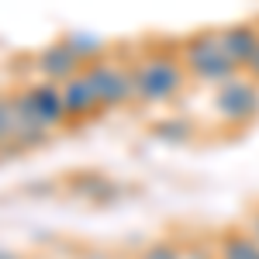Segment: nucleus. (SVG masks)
Returning a JSON list of instances; mask_svg holds the SVG:
<instances>
[{
    "label": "nucleus",
    "mask_w": 259,
    "mask_h": 259,
    "mask_svg": "<svg viewBox=\"0 0 259 259\" xmlns=\"http://www.w3.org/2000/svg\"><path fill=\"white\" fill-rule=\"evenodd\" d=\"M132 62V83H135V104L159 107L183 97L190 73L180 59V41H149L142 52L128 56Z\"/></svg>",
    "instance_id": "obj_1"
},
{
    "label": "nucleus",
    "mask_w": 259,
    "mask_h": 259,
    "mask_svg": "<svg viewBox=\"0 0 259 259\" xmlns=\"http://www.w3.org/2000/svg\"><path fill=\"white\" fill-rule=\"evenodd\" d=\"M180 59L187 66L190 80H200V83L221 87V83L239 76V66L228 59L218 28H204V31H194V35L180 38Z\"/></svg>",
    "instance_id": "obj_2"
},
{
    "label": "nucleus",
    "mask_w": 259,
    "mask_h": 259,
    "mask_svg": "<svg viewBox=\"0 0 259 259\" xmlns=\"http://www.w3.org/2000/svg\"><path fill=\"white\" fill-rule=\"evenodd\" d=\"M83 76L94 87V94L100 100V111H114V107L135 104V83H132V62H128V56L107 52L100 59L87 62Z\"/></svg>",
    "instance_id": "obj_3"
},
{
    "label": "nucleus",
    "mask_w": 259,
    "mask_h": 259,
    "mask_svg": "<svg viewBox=\"0 0 259 259\" xmlns=\"http://www.w3.org/2000/svg\"><path fill=\"white\" fill-rule=\"evenodd\" d=\"M214 114L228 128L252 124L259 114V83H252L245 73H239L235 80H228V83H221L214 90Z\"/></svg>",
    "instance_id": "obj_4"
},
{
    "label": "nucleus",
    "mask_w": 259,
    "mask_h": 259,
    "mask_svg": "<svg viewBox=\"0 0 259 259\" xmlns=\"http://www.w3.org/2000/svg\"><path fill=\"white\" fill-rule=\"evenodd\" d=\"M35 69H38V76L45 83H69L76 80L83 69H87V62L66 45V38H52L45 49L35 52Z\"/></svg>",
    "instance_id": "obj_5"
},
{
    "label": "nucleus",
    "mask_w": 259,
    "mask_h": 259,
    "mask_svg": "<svg viewBox=\"0 0 259 259\" xmlns=\"http://www.w3.org/2000/svg\"><path fill=\"white\" fill-rule=\"evenodd\" d=\"M218 35H221V45H225L228 59L239 66V73H245L259 52V18L232 21V24L218 28Z\"/></svg>",
    "instance_id": "obj_6"
},
{
    "label": "nucleus",
    "mask_w": 259,
    "mask_h": 259,
    "mask_svg": "<svg viewBox=\"0 0 259 259\" xmlns=\"http://www.w3.org/2000/svg\"><path fill=\"white\" fill-rule=\"evenodd\" d=\"M28 104H31V114L41 128L56 132V128H66V104H62V87L59 83H28Z\"/></svg>",
    "instance_id": "obj_7"
},
{
    "label": "nucleus",
    "mask_w": 259,
    "mask_h": 259,
    "mask_svg": "<svg viewBox=\"0 0 259 259\" xmlns=\"http://www.w3.org/2000/svg\"><path fill=\"white\" fill-rule=\"evenodd\" d=\"M62 104H66V128H80V124H87L90 118L100 114V100L83 73L76 80L62 83Z\"/></svg>",
    "instance_id": "obj_8"
},
{
    "label": "nucleus",
    "mask_w": 259,
    "mask_h": 259,
    "mask_svg": "<svg viewBox=\"0 0 259 259\" xmlns=\"http://www.w3.org/2000/svg\"><path fill=\"white\" fill-rule=\"evenodd\" d=\"M69 190L83 200H94V204H111L121 194V187L111 183L104 173H76V177H69Z\"/></svg>",
    "instance_id": "obj_9"
},
{
    "label": "nucleus",
    "mask_w": 259,
    "mask_h": 259,
    "mask_svg": "<svg viewBox=\"0 0 259 259\" xmlns=\"http://www.w3.org/2000/svg\"><path fill=\"white\" fill-rule=\"evenodd\" d=\"M218 259H259V242L245 228H228L218 235Z\"/></svg>",
    "instance_id": "obj_10"
},
{
    "label": "nucleus",
    "mask_w": 259,
    "mask_h": 259,
    "mask_svg": "<svg viewBox=\"0 0 259 259\" xmlns=\"http://www.w3.org/2000/svg\"><path fill=\"white\" fill-rule=\"evenodd\" d=\"M149 132H152L159 142H166V145H187V142H194V135H197V124H194L190 118L169 114V118L152 121V124H149Z\"/></svg>",
    "instance_id": "obj_11"
},
{
    "label": "nucleus",
    "mask_w": 259,
    "mask_h": 259,
    "mask_svg": "<svg viewBox=\"0 0 259 259\" xmlns=\"http://www.w3.org/2000/svg\"><path fill=\"white\" fill-rule=\"evenodd\" d=\"M62 38H66V45H69L83 62H94V59H100V56H107V41L97 38V35H87V31H66Z\"/></svg>",
    "instance_id": "obj_12"
},
{
    "label": "nucleus",
    "mask_w": 259,
    "mask_h": 259,
    "mask_svg": "<svg viewBox=\"0 0 259 259\" xmlns=\"http://www.w3.org/2000/svg\"><path fill=\"white\" fill-rule=\"evenodd\" d=\"M11 149H14V104H11V94L0 90V156Z\"/></svg>",
    "instance_id": "obj_13"
},
{
    "label": "nucleus",
    "mask_w": 259,
    "mask_h": 259,
    "mask_svg": "<svg viewBox=\"0 0 259 259\" xmlns=\"http://www.w3.org/2000/svg\"><path fill=\"white\" fill-rule=\"evenodd\" d=\"M139 259H183V256H180V249L173 242H149L139 252Z\"/></svg>",
    "instance_id": "obj_14"
},
{
    "label": "nucleus",
    "mask_w": 259,
    "mask_h": 259,
    "mask_svg": "<svg viewBox=\"0 0 259 259\" xmlns=\"http://www.w3.org/2000/svg\"><path fill=\"white\" fill-rule=\"evenodd\" d=\"M21 190H24V194H31V197H38V200H45V197H52V194H56V183H52V180H35V183H24Z\"/></svg>",
    "instance_id": "obj_15"
},
{
    "label": "nucleus",
    "mask_w": 259,
    "mask_h": 259,
    "mask_svg": "<svg viewBox=\"0 0 259 259\" xmlns=\"http://www.w3.org/2000/svg\"><path fill=\"white\" fill-rule=\"evenodd\" d=\"M245 232H249V235L259 242V204H252V207H249V218H245Z\"/></svg>",
    "instance_id": "obj_16"
},
{
    "label": "nucleus",
    "mask_w": 259,
    "mask_h": 259,
    "mask_svg": "<svg viewBox=\"0 0 259 259\" xmlns=\"http://www.w3.org/2000/svg\"><path fill=\"white\" fill-rule=\"evenodd\" d=\"M245 76H249L252 83H259V52H256V59H252V66L245 69Z\"/></svg>",
    "instance_id": "obj_17"
},
{
    "label": "nucleus",
    "mask_w": 259,
    "mask_h": 259,
    "mask_svg": "<svg viewBox=\"0 0 259 259\" xmlns=\"http://www.w3.org/2000/svg\"><path fill=\"white\" fill-rule=\"evenodd\" d=\"M0 259H21L18 252H11V249H0Z\"/></svg>",
    "instance_id": "obj_18"
},
{
    "label": "nucleus",
    "mask_w": 259,
    "mask_h": 259,
    "mask_svg": "<svg viewBox=\"0 0 259 259\" xmlns=\"http://www.w3.org/2000/svg\"><path fill=\"white\" fill-rule=\"evenodd\" d=\"M83 259H107V252H87Z\"/></svg>",
    "instance_id": "obj_19"
}]
</instances>
